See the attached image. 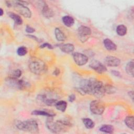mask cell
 <instances>
[{
	"label": "cell",
	"mask_w": 134,
	"mask_h": 134,
	"mask_svg": "<svg viewBox=\"0 0 134 134\" xmlns=\"http://www.w3.org/2000/svg\"><path fill=\"white\" fill-rule=\"evenodd\" d=\"M77 90L82 94H88L99 97L105 93V87L103 83L95 79L84 80Z\"/></svg>",
	"instance_id": "cell-1"
},
{
	"label": "cell",
	"mask_w": 134,
	"mask_h": 134,
	"mask_svg": "<svg viewBox=\"0 0 134 134\" xmlns=\"http://www.w3.org/2000/svg\"><path fill=\"white\" fill-rule=\"evenodd\" d=\"M46 124L48 129L54 133L59 132L71 126V124L66 121L58 120L54 122L53 117H48Z\"/></svg>",
	"instance_id": "cell-2"
},
{
	"label": "cell",
	"mask_w": 134,
	"mask_h": 134,
	"mask_svg": "<svg viewBox=\"0 0 134 134\" xmlns=\"http://www.w3.org/2000/svg\"><path fill=\"white\" fill-rule=\"evenodd\" d=\"M6 4L8 7H13L16 11L26 18H30L31 16L30 10L26 6V4H28L26 2L20 1H7Z\"/></svg>",
	"instance_id": "cell-3"
},
{
	"label": "cell",
	"mask_w": 134,
	"mask_h": 134,
	"mask_svg": "<svg viewBox=\"0 0 134 134\" xmlns=\"http://www.w3.org/2000/svg\"><path fill=\"white\" fill-rule=\"evenodd\" d=\"M29 69L34 74L41 75L47 71V66L45 63L39 58H32L29 62Z\"/></svg>",
	"instance_id": "cell-4"
},
{
	"label": "cell",
	"mask_w": 134,
	"mask_h": 134,
	"mask_svg": "<svg viewBox=\"0 0 134 134\" xmlns=\"http://www.w3.org/2000/svg\"><path fill=\"white\" fill-rule=\"evenodd\" d=\"M16 127L23 131H28L32 133L39 132L38 125L34 119H28L25 121H17L16 124Z\"/></svg>",
	"instance_id": "cell-5"
},
{
	"label": "cell",
	"mask_w": 134,
	"mask_h": 134,
	"mask_svg": "<svg viewBox=\"0 0 134 134\" xmlns=\"http://www.w3.org/2000/svg\"><path fill=\"white\" fill-rule=\"evenodd\" d=\"M90 109L93 114L100 115H102L105 109V105L100 100H94L90 103Z\"/></svg>",
	"instance_id": "cell-6"
},
{
	"label": "cell",
	"mask_w": 134,
	"mask_h": 134,
	"mask_svg": "<svg viewBox=\"0 0 134 134\" xmlns=\"http://www.w3.org/2000/svg\"><path fill=\"white\" fill-rule=\"evenodd\" d=\"M6 83L10 86L18 89H23L26 87L27 83L23 80H18L17 78L9 77L6 80Z\"/></svg>",
	"instance_id": "cell-7"
},
{
	"label": "cell",
	"mask_w": 134,
	"mask_h": 134,
	"mask_svg": "<svg viewBox=\"0 0 134 134\" xmlns=\"http://www.w3.org/2000/svg\"><path fill=\"white\" fill-rule=\"evenodd\" d=\"M73 58L75 63L79 66L85 64L88 61L87 57L83 53L79 52L74 53L73 54Z\"/></svg>",
	"instance_id": "cell-8"
},
{
	"label": "cell",
	"mask_w": 134,
	"mask_h": 134,
	"mask_svg": "<svg viewBox=\"0 0 134 134\" xmlns=\"http://www.w3.org/2000/svg\"><path fill=\"white\" fill-rule=\"evenodd\" d=\"M90 66L98 73H103L107 71V68L100 62L97 60H93L90 64Z\"/></svg>",
	"instance_id": "cell-9"
},
{
	"label": "cell",
	"mask_w": 134,
	"mask_h": 134,
	"mask_svg": "<svg viewBox=\"0 0 134 134\" xmlns=\"http://www.w3.org/2000/svg\"><path fill=\"white\" fill-rule=\"evenodd\" d=\"M77 32L80 39L82 42L85 41L87 40L86 37L91 34V29L89 27L84 26L79 27L77 29Z\"/></svg>",
	"instance_id": "cell-10"
},
{
	"label": "cell",
	"mask_w": 134,
	"mask_h": 134,
	"mask_svg": "<svg viewBox=\"0 0 134 134\" xmlns=\"http://www.w3.org/2000/svg\"><path fill=\"white\" fill-rule=\"evenodd\" d=\"M105 63L109 66H118L120 64V60L114 56H107L105 60Z\"/></svg>",
	"instance_id": "cell-11"
},
{
	"label": "cell",
	"mask_w": 134,
	"mask_h": 134,
	"mask_svg": "<svg viewBox=\"0 0 134 134\" xmlns=\"http://www.w3.org/2000/svg\"><path fill=\"white\" fill-rule=\"evenodd\" d=\"M41 9V12L42 14L46 17L50 18L53 16V13L52 10L49 7V6L44 2H43V4H42Z\"/></svg>",
	"instance_id": "cell-12"
},
{
	"label": "cell",
	"mask_w": 134,
	"mask_h": 134,
	"mask_svg": "<svg viewBox=\"0 0 134 134\" xmlns=\"http://www.w3.org/2000/svg\"><path fill=\"white\" fill-rule=\"evenodd\" d=\"M104 45L106 49L109 51H115L117 49V46L109 39H105L103 41Z\"/></svg>",
	"instance_id": "cell-13"
},
{
	"label": "cell",
	"mask_w": 134,
	"mask_h": 134,
	"mask_svg": "<svg viewBox=\"0 0 134 134\" xmlns=\"http://www.w3.org/2000/svg\"><path fill=\"white\" fill-rule=\"evenodd\" d=\"M61 50L65 53H69L72 52L74 50V46L71 43H65L60 47Z\"/></svg>",
	"instance_id": "cell-14"
},
{
	"label": "cell",
	"mask_w": 134,
	"mask_h": 134,
	"mask_svg": "<svg viewBox=\"0 0 134 134\" xmlns=\"http://www.w3.org/2000/svg\"><path fill=\"white\" fill-rule=\"evenodd\" d=\"M32 115H42L47 117H54L55 115L53 113H51L46 110H34L32 113Z\"/></svg>",
	"instance_id": "cell-15"
},
{
	"label": "cell",
	"mask_w": 134,
	"mask_h": 134,
	"mask_svg": "<svg viewBox=\"0 0 134 134\" xmlns=\"http://www.w3.org/2000/svg\"><path fill=\"white\" fill-rule=\"evenodd\" d=\"M8 16L10 18H11L15 22V23L17 25H21L23 24V19L18 15L12 13V12H9L8 14Z\"/></svg>",
	"instance_id": "cell-16"
},
{
	"label": "cell",
	"mask_w": 134,
	"mask_h": 134,
	"mask_svg": "<svg viewBox=\"0 0 134 134\" xmlns=\"http://www.w3.org/2000/svg\"><path fill=\"white\" fill-rule=\"evenodd\" d=\"M62 20L63 24L67 27H71L74 24V19L70 16H64Z\"/></svg>",
	"instance_id": "cell-17"
},
{
	"label": "cell",
	"mask_w": 134,
	"mask_h": 134,
	"mask_svg": "<svg viewBox=\"0 0 134 134\" xmlns=\"http://www.w3.org/2000/svg\"><path fill=\"white\" fill-rule=\"evenodd\" d=\"M54 106L58 110L62 112H64L66 110V108L67 107V103L64 100L57 101L55 103Z\"/></svg>",
	"instance_id": "cell-18"
},
{
	"label": "cell",
	"mask_w": 134,
	"mask_h": 134,
	"mask_svg": "<svg viewBox=\"0 0 134 134\" xmlns=\"http://www.w3.org/2000/svg\"><path fill=\"white\" fill-rule=\"evenodd\" d=\"M55 38L58 41H63L65 40L66 37L64 33L58 28H56L54 31Z\"/></svg>",
	"instance_id": "cell-19"
},
{
	"label": "cell",
	"mask_w": 134,
	"mask_h": 134,
	"mask_svg": "<svg viewBox=\"0 0 134 134\" xmlns=\"http://www.w3.org/2000/svg\"><path fill=\"white\" fill-rule=\"evenodd\" d=\"M99 130L103 132L112 133L114 132V128L110 125H104L99 128Z\"/></svg>",
	"instance_id": "cell-20"
},
{
	"label": "cell",
	"mask_w": 134,
	"mask_h": 134,
	"mask_svg": "<svg viewBox=\"0 0 134 134\" xmlns=\"http://www.w3.org/2000/svg\"><path fill=\"white\" fill-rule=\"evenodd\" d=\"M127 31V27L124 25H119L116 28L117 34L120 36H123L125 35Z\"/></svg>",
	"instance_id": "cell-21"
},
{
	"label": "cell",
	"mask_w": 134,
	"mask_h": 134,
	"mask_svg": "<svg viewBox=\"0 0 134 134\" xmlns=\"http://www.w3.org/2000/svg\"><path fill=\"white\" fill-rule=\"evenodd\" d=\"M133 121L134 119L133 116H127L125 119V123L126 125V126L132 130H133L134 129Z\"/></svg>",
	"instance_id": "cell-22"
},
{
	"label": "cell",
	"mask_w": 134,
	"mask_h": 134,
	"mask_svg": "<svg viewBox=\"0 0 134 134\" xmlns=\"http://www.w3.org/2000/svg\"><path fill=\"white\" fill-rule=\"evenodd\" d=\"M126 71L127 73L132 76H133V61L131 60L129 62L126 66Z\"/></svg>",
	"instance_id": "cell-23"
},
{
	"label": "cell",
	"mask_w": 134,
	"mask_h": 134,
	"mask_svg": "<svg viewBox=\"0 0 134 134\" xmlns=\"http://www.w3.org/2000/svg\"><path fill=\"white\" fill-rule=\"evenodd\" d=\"M83 122L85 127L87 129H92L95 126V124L93 122V121L92 119L88 118H84L83 119Z\"/></svg>",
	"instance_id": "cell-24"
},
{
	"label": "cell",
	"mask_w": 134,
	"mask_h": 134,
	"mask_svg": "<svg viewBox=\"0 0 134 134\" xmlns=\"http://www.w3.org/2000/svg\"><path fill=\"white\" fill-rule=\"evenodd\" d=\"M40 99L42 100V102L48 106L54 105L55 103L57 102L56 99H48L46 96H40Z\"/></svg>",
	"instance_id": "cell-25"
},
{
	"label": "cell",
	"mask_w": 134,
	"mask_h": 134,
	"mask_svg": "<svg viewBox=\"0 0 134 134\" xmlns=\"http://www.w3.org/2000/svg\"><path fill=\"white\" fill-rule=\"evenodd\" d=\"M27 49L24 46H21L19 47L17 50V53L19 56H24L27 53Z\"/></svg>",
	"instance_id": "cell-26"
},
{
	"label": "cell",
	"mask_w": 134,
	"mask_h": 134,
	"mask_svg": "<svg viewBox=\"0 0 134 134\" xmlns=\"http://www.w3.org/2000/svg\"><path fill=\"white\" fill-rule=\"evenodd\" d=\"M21 74H22V72H21V71L20 70L16 69V70H14L12 72L10 77L18 79V78H19L21 76Z\"/></svg>",
	"instance_id": "cell-27"
},
{
	"label": "cell",
	"mask_w": 134,
	"mask_h": 134,
	"mask_svg": "<svg viewBox=\"0 0 134 134\" xmlns=\"http://www.w3.org/2000/svg\"><path fill=\"white\" fill-rule=\"evenodd\" d=\"M46 47L49 49H52L53 48V46L48 43H44L42 45L40 46L41 48H46Z\"/></svg>",
	"instance_id": "cell-28"
},
{
	"label": "cell",
	"mask_w": 134,
	"mask_h": 134,
	"mask_svg": "<svg viewBox=\"0 0 134 134\" xmlns=\"http://www.w3.org/2000/svg\"><path fill=\"white\" fill-rule=\"evenodd\" d=\"M26 31L27 32H28V33L30 34V33H33V32H34L35 31V30L34 28H32L31 27H30V26L27 25V26H26Z\"/></svg>",
	"instance_id": "cell-29"
},
{
	"label": "cell",
	"mask_w": 134,
	"mask_h": 134,
	"mask_svg": "<svg viewBox=\"0 0 134 134\" xmlns=\"http://www.w3.org/2000/svg\"><path fill=\"white\" fill-rule=\"evenodd\" d=\"M75 95L74 94H71L69 97V100L70 102H73L75 100Z\"/></svg>",
	"instance_id": "cell-30"
},
{
	"label": "cell",
	"mask_w": 134,
	"mask_h": 134,
	"mask_svg": "<svg viewBox=\"0 0 134 134\" xmlns=\"http://www.w3.org/2000/svg\"><path fill=\"white\" fill-rule=\"evenodd\" d=\"M111 73L116 76H119L120 75V73L118 71H115V70H113L111 71Z\"/></svg>",
	"instance_id": "cell-31"
},
{
	"label": "cell",
	"mask_w": 134,
	"mask_h": 134,
	"mask_svg": "<svg viewBox=\"0 0 134 134\" xmlns=\"http://www.w3.org/2000/svg\"><path fill=\"white\" fill-rule=\"evenodd\" d=\"M53 74H54L55 75H58L60 74V70H59V69H58L57 68L55 69V70L53 71Z\"/></svg>",
	"instance_id": "cell-32"
},
{
	"label": "cell",
	"mask_w": 134,
	"mask_h": 134,
	"mask_svg": "<svg viewBox=\"0 0 134 134\" xmlns=\"http://www.w3.org/2000/svg\"><path fill=\"white\" fill-rule=\"evenodd\" d=\"M27 36H28L29 37H30V38H31L34 39L35 40H37V41H38V39L37 38H36V37H35L34 36H33V35H27Z\"/></svg>",
	"instance_id": "cell-33"
},
{
	"label": "cell",
	"mask_w": 134,
	"mask_h": 134,
	"mask_svg": "<svg viewBox=\"0 0 134 134\" xmlns=\"http://www.w3.org/2000/svg\"><path fill=\"white\" fill-rule=\"evenodd\" d=\"M0 10H1V16H2L3 14V10L2 8H1Z\"/></svg>",
	"instance_id": "cell-34"
}]
</instances>
